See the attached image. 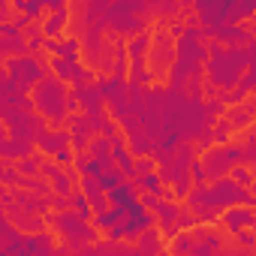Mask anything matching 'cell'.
Returning <instances> with one entry per match:
<instances>
[{"mask_svg": "<svg viewBox=\"0 0 256 256\" xmlns=\"http://www.w3.org/2000/svg\"><path fill=\"white\" fill-rule=\"evenodd\" d=\"M66 100H70V90H66V84H60L54 76H42L36 84H34V106L46 114V118H52V124L58 126L60 120H66Z\"/></svg>", "mask_w": 256, "mask_h": 256, "instance_id": "6da1fadb", "label": "cell"}, {"mask_svg": "<svg viewBox=\"0 0 256 256\" xmlns=\"http://www.w3.org/2000/svg\"><path fill=\"white\" fill-rule=\"evenodd\" d=\"M48 223L72 244V247H84L90 241H96V229L88 226V220H82L76 211H58V214H48Z\"/></svg>", "mask_w": 256, "mask_h": 256, "instance_id": "7a4b0ae2", "label": "cell"}, {"mask_svg": "<svg viewBox=\"0 0 256 256\" xmlns=\"http://www.w3.org/2000/svg\"><path fill=\"white\" fill-rule=\"evenodd\" d=\"M148 58H151L148 72H157V76H163V72L175 64V42H172V36H169L166 30H157V36H154V52H151Z\"/></svg>", "mask_w": 256, "mask_h": 256, "instance_id": "3957f363", "label": "cell"}, {"mask_svg": "<svg viewBox=\"0 0 256 256\" xmlns=\"http://www.w3.org/2000/svg\"><path fill=\"white\" fill-rule=\"evenodd\" d=\"M151 226H154V214H151V211H145L139 202L126 208V214H124V223H120V229H124V238H139V235H142L145 229H151Z\"/></svg>", "mask_w": 256, "mask_h": 256, "instance_id": "277c9868", "label": "cell"}, {"mask_svg": "<svg viewBox=\"0 0 256 256\" xmlns=\"http://www.w3.org/2000/svg\"><path fill=\"white\" fill-rule=\"evenodd\" d=\"M217 220L223 223V229H226L229 235H238L241 229H250V226L256 223V217H253V211H250L247 205H232V208H223Z\"/></svg>", "mask_w": 256, "mask_h": 256, "instance_id": "5b68a950", "label": "cell"}, {"mask_svg": "<svg viewBox=\"0 0 256 256\" xmlns=\"http://www.w3.org/2000/svg\"><path fill=\"white\" fill-rule=\"evenodd\" d=\"M72 96H76V102L88 112V118H100V114H102V96H100V90H96L94 82H90V84H76Z\"/></svg>", "mask_w": 256, "mask_h": 256, "instance_id": "8992f818", "label": "cell"}, {"mask_svg": "<svg viewBox=\"0 0 256 256\" xmlns=\"http://www.w3.org/2000/svg\"><path fill=\"white\" fill-rule=\"evenodd\" d=\"M202 169H205V178H208V184H211V181L229 178V169H232V166L226 163L223 148H208L205 157H202Z\"/></svg>", "mask_w": 256, "mask_h": 256, "instance_id": "52a82bcc", "label": "cell"}, {"mask_svg": "<svg viewBox=\"0 0 256 256\" xmlns=\"http://www.w3.org/2000/svg\"><path fill=\"white\" fill-rule=\"evenodd\" d=\"M36 145H40V154H58L60 148H66L70 145V133L66 130H48V126H46V130L36 136Z\"/></svg>", "mask_w": 256, "mask_h": 256, "instance_id": "ba28073f", "label": "cell"}, {"mask_svg": "<svg viewBox=\"0 0 256 256\" xmlns=\"http://www.w3.org/2000/svg\"><path fill=\"white\" fill-rule=\"evenodd\" d=\"M106 199H108V205H114V208H130V205H136L139 202V187L136 184H120V187H114V190H108L106 193Z\"/></svg>", "mask_w": 256, "mask_h": 256, "instance_id": "9c48e42d", "label": "cell"}, {"mask_svg": "<svg viewBox=\"0 0 256 256\" xmlns=\"http://www.w3.org/2000/svg\"><path fill=\"white\" fill-rule=\"evenodd\" d=\"M34 145L30 142H22V139H0V157L6 160H24V157H34Z\"/></svg>", "mask_w": 256, "mask_h": 256, "instance_id": "30bf717a", "label": "cell"}, {"mask_svg": "<svg viewBox=\"0 0 256 256\" xmlns=\"http://www.w3.org/2000/svg\"><path fill=\"white\" fill-rule=\"evenodd\" d=\"M70 24V10L66 12H54L42 22V36L46 40H64V30Z\"/></svg>", "mask_w": 256, "mask_h": 256, "instance_id": "8fae6325", "label": "cell"}, {"mask_svg": "<svg viewBox=\"0 0 256 256\" xmlns=\"http://www.w3.org/2000/svg\"><path fill=\"white\" fill-rule=\"evenodd\" d=\"M250 114H253V102H241V106H232L223 118L232 130H247L250 126Z\"/></svg>", "mask_w": 256, "mask_h": 256, "instance_id": "7c38bea8", "label": "cell"}, {"mask_svg": "<svg viewBox=\"0 0 256 256\" xmlns=\"http://www.w3.org/2000/svg\"><path fill=\"white\" fill-rule=\"evenodd\" d=\"M136 250H142L145 256H157L163 247H160V229L157 226H151V229H145L142 235H139V241H136Z\"/></svg>", "mask_w": 256, "mask_h": 256, "instance_id": "4fadbf2b", "label": "cell"}, {"mask_svg": "<svg viewBox=\"0 0 256 256\" xmlns=\"http://www.w3.org/2000/svg\"><path fill=\"white\" fill-rule=\"evenodd\" d=\"M126 54H130V60H145L148 58V48H151V34H139V36H130V42L124 46Z\"/></svg>", "mask_w": 256, "mask_h": 256, "instance_id": "5bb4252c", "label": "cell"}, {"mask_svg": "<svg viewBox=\"0 0 256 256\" xmlns=\"http://www.w3.org/2000/svg\"><path fill=\"white\" fill-rule=\"evenodd\" d=\"M52 193L54 196H70V193H76V172L70 169V172H58L54 178H52Z\"/></svg>", "mask_w": 256, "mask_h": 256, "instance_id": "9a60e30c", "label": "cell"}, {"mask_svg": "<svg viewBox=\"0 0 256 256\" xmlns=\"http://www.w3.org/2000/svg\"><path fill=\"white\" fill-rule=\"evenodd\" d=\"M96 184H100V190H102V193H108V190H114V187H120V184H124V175H120L114 166H108V169H102V172L96 175Z\"/></svg>", "mask_w": 256, "mask_h": 256, "instance_id": "2e32d148", "label": "cell"}, {"mask_svg": "<svg viewBox=\"0 0 256 256\" xmlns=\"http://www.w3.org/2000/svg\"><path fill=\"white\" fill-rule=\"evenodd\" d=\"M172 256H190V250H193V235L190 232H178V235H172V247H166Z\"/></svg>", "mask_w": 256, "mask_h": 256, "instance_id": "e0dca14e", "label": "cell"}, {"mask_svg": "<svg viewBox=\"0 0 256 256\" xmlns=\"http://www.w3.org/2000/svg\"><path fill=\"white\" fill-rule=\"evenodd\" d=\"M40 166H42V154H34V157L18 160V163H16V172H18V175H24V178H30V175H36V172H40Z\"/></svg>", "mask_w": 256, "mask_h": 256, "instance_id": "ac0fdd59", "label": "cell"}, {"mask_svg": "<svg viewBox=\"0 0 256 256\" xmlns=\"http://www.w3.org/2000/svg\"><path fill=\"white\" fill-rule=\"evenodd\" d=\"M229 172H232V178H229L232 184H238V187L250 190V184H253V175H250V169H247V166H232Z\"/></svg>", "mask_w": 256, "mask_h": 256, "instance_id": "d6986e66", "label": "cell"}, {"mask_svg": "<svg viewBox=\"0 0 256 256\" xmlns=\"http://www.w3.org/2000/svg\"><path fill=\"white\" fill-rule=\"evenodd\" d=\"M214 124H217V126L211 130V142H220V148H223V145H226V139H229V130H232V126L226 124V118H217Z\"/></svg>", "mask_w": 256, "mask_h": 256, "instance_id": "ffe728a7", "label": "cell"}, {"mask_svg": "<svg viewBox=\"0 0 256 256\" xmlns=\"http://www.w3.org/2000/svg\"><path fill=\"white\" fill-rule=\"evenodd\" d=\"M148 172H157V163H154L151 157H139V160H133V181L142 178V175H148Z\"/></svg>", "mask_w": 256, "mask_h": 256, "instance_id": "44dd1931", "label": "cell"}, {"mask_svg": "<svg viewBox=\"0 0 256 256\" xmlns=\"http://www.w3.org/2000/svg\"><path fill=\"white\" fill-rule=\"evenodd\" d=\"M133 184H136V187H145L148 193H157V190L163 187V181H160V175H157V172H148V175H142V178H136Z\"/></svg>", "mask_w": 256, "mask_h": 256, "instance_id": "7402d4cb", "label": "cell"}, {"mask_svg": "<svg viewBox=\"0 0 256 256\" xmlns=\"http://www.w3.org/2000/svg\"><path fill=\"white\" fill-rule=\"evenodd\" d=\"M187 175H190V184H196V187H205V184H208L205 169H202V163H196V160L187 166Z\"/></svg>", "mask_w": 256, "mask_h": 256, "instance_id": "603a6c76", "label": "cell"}, {"mask_svg": "<svg viewBox=\"0 0 256 256\" xmlns=\"http://www.w3.org/2000/svg\"><path fill=\"white\" fill-rule=\"evenodd\" d=\"M72 160H76V154H72V148H70V145H66V148H60V151L54 154V163H58V166H66V169H70V166H72Z\"/></svg>", "mask_w": 256, "mask_h": 256, "instance_id": "cb8c5ba5", "label": "cell"}, {"mask_svg": "<svg viewBox=\"0 0 256 256\" xmlns=\"http://www.w3.org/2000/svg\"><path fill=\"white\" fill-rule=\"evenodd\" d=\"M16 178H18L16 166H0V184H16Z\"/></svg>", "mask_w": 256, "mask_h": 256, "instance_id": "d4e9b609", "label": "cell"}, {"mask_svg": "<svg viewBox=\"0 0 256 256\" xmlns=\"http://www.w3.org/2000/svg\"><path fill=\"white\" fill-rule=\"evenodd\" d=\"M60 172V166L54 163V160H42V166H40V175H46V178H54Z\"/></svg>", "mask_w": 256, "mask_h": 256, "instance_id": "484cf974", "label": "cell"}, {"mask_svg": "<svg viewBox=\"0 0 256 256\" xmlns=\"http://www.w3.org/2000/svg\"><path fill=\"white\" fill-rule=\"evenodd\" d=\"M220 112H223V102H220L217 96H211V100L205 102V114H208V118H214V114H220Z\"/></svg>", "mask_w": 256, "mask_h": 256, "instance_id": "4316f807", "label": "cell"}, {"mask_svg": "<svg viewBox=\"0 0 256 256\" xmlns=\"http://www.w3.org/2000/svg\"><path fill=\"white\" fill-rule=\"evenodd\" d=\"M70 196H72V193H70ZM70 196H52L48 205H54L58 211H70V208H72V205H70Z\"/></svg>", "mask_w": 256, "mask_h": 256, "instance_id": "83f0119b", "label": "cell"}, {"mask_svg": "<svg viewBox=\"0 0 256 256\" xmlns=\"http://www.w3.org/2000/svg\"><path fill=\"white\" fill-rule=\"evenodd\" d=\"M235 241H238V247H244V250H247V247L253 244V235H250V229H241V232L235 235Z\"/></svg>", "mask_w": 256, "mask_h": 256, "instance_id": "f1b7e54d", "label": "cell"}, {"mask_svg": "<svg viewBox=\"0 0 256 256\" xmlns=\"http://www.w3.org/2000/svg\"><path fill=\"white\" fill-rule=\"evenodd\" d=\"M106 235H108V241H120V238H124V229H120V223H118V226H112V229H106Z\"/></svg>", "mask_w": 256, "mask_h": 256, "instance_id": "f546056e", "label": "cell"}, {"mask_svg": "<svg viewBox=\"0 0 256 256\" xmlns=\"http://www.w3.org/2000/svg\"><path fill=\"white\" fill-rule=\"evenodd\" d=\"M10 82V72H6V66H0V88H4Z\"/></svg>", "mask_w": 256, "mask_h": 256, "instance_id": "4dcf8cb0", "label": "cell"}, {"mask_svg": "<svg viewBox=\"0 0 256 256\" xmlns=\"http://www.w3.org/2000/svg\"><path fill=\"white\" fill-rule=\"evenodd\" d=\"M157 256H172V253H169V250H166V247H163V250H160V253H157Z\"/></svg>", "mask_w": 256, "mask_h": 256, "instance_id": "1f68e13d", "label": "cell"}, {"mask_svg": "<svg viewBox=\"0 0 256 256\" xmlns=\"http://www.w3.org/2000/svg\"><path fill=\"white\" fill-rule=\"evenodd\" d=\"M6 223V217H4V208H0V226H4Z\"/></svg>", "mask_w": 256, "mask_h": 256, "instance_id": "d6a6232c", "label": "cell"}, {"mask_svg": "<svg viewBox=\"0 0 256 256\" xmlns=\"http://www.w3.org/2000/svg\"><path fill=\"white\" fill-rule=\"evenodd\" d=\"M4 24H6V22H0V36H4Z\"/></svg>", "mask_w": 256, "mask_h": 256, "instance_id": "836d02e7", "label": "cell"}]
</instances>
